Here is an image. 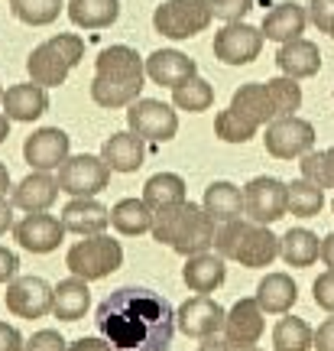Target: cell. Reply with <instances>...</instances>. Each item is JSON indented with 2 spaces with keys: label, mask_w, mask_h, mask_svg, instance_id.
Returning a JSON list of instances; mask_svg holds the SVG:
<instances>
[{
  "label": "cell",
  "mask_w": 334,
  "mask_h": 351,
  "mask_svg": "<svg viewBox=\"0 0 334 351\" xmlns=\"http://www.w3.org/2000/svg\"><path fill=\"white\" fill-rule=\"evenodd\" d=\"M94 326L114 351H166L175 339V309L143 287H120L94 309Z\"/></svg>",
  "instance_id": "6da1fadb"
},
{
  "label": "cell",
  "mask_w": 334,
  "mask_h": 351,
  "mask_svg": "<svg viewBox=\"0 0 334 351\" xmlns=\"http://www.w3.org/2000/svg\"><path fill=\"white\" fill-rule=\"evenodd\" d=\"M302 108V85L296 78H270V82H247L234 91L231 104L214 117V137L224 143H247L257 137L263 124L289 117Z\"/></svg>",
  "instance_id": "7a4b0ae2"
},
{
  "label": "cell",
  "mask_w": 334,
  "mask_h": 351,
  "mask_svg": "<svg viewBox=\"0 0 334 351\" xmlns=\"http://www.w3.org/2000/svg\"><path fill=\"white\" fill-rule=\"evenodd\" d=\"M146 78V62L130 46H107L101 49L94 62V82H91V101L98 108H130Z\"/></svg>",
  "instance_id": "3957f363"
},
{
  "label": "cell",
  "mask_w": 334,
  "mask_h": 351,
  "mask_svg": "<svg viewBox=\"0 0 334 351\" xmlns=\"http://www.w3.org/2000/svg\"><path fill=\"white\" fill-rule=\"evenodd\" d=\"M153 238L172 247L175 254L182 257H192V254H205L208 247H214V218H211L201 205L195 202H175V205H166V208H156L153 212Z\"/></svg>",
  "instance_id": "277c9868"
},
{
  "label": "cell",
  "mask_w": 334,
  "mask_h": 351,
  "mask_svg": "<svg viewBox=\"0 0 334 351\" xmlns=\"http://www.w3.org/2000/svg\"><path fill=\"white\" fill-rule=\"evenodd\" d=\"M214 247L224 261H234L240 267L260 270L270 267L279 257V238L270 231V225L257 221H224V228L214 234Z\"/></svg>",
  "instance_id": "5b68a950"
},
{
  "label": "cell",
  "mask_w": 334,
  "mask_h": 351,
  "mask_svg": "<svg viewBox=\"0 0 334 351\" xmlns=\"http://www.w3.org/2000/svg\"><path fill=\"white\" fill-rule=\"evenodd\" d=\"M81 59H85V39L75 36V33H59V36L39 43L36 49L29 52L26 72H29V82H36L42 88H55L65 85L68 72Z\"/></svg>",
  "instance_id": "8992f818"
},
{
  "label": "cell",
  "mask_w": 334,
  "mask_h": 351,
  "mask_svg": "<svg viewBox=\"0 0 334 351\" xmlns=\"http://www.w3.org/2000/svg\"><path fill=\"white\" fill-rule=\"evenodd\" d=\"M120 263H124V247H120V241L107 238V234H91L85 241H75L65 254V267L88 283L111 276L114 270H120Z\"/></svg>",
  "instance_id": "52a82bcc"
},
{
  "label": "cell",
  "mask_w": 334,
  "mask_h": 351,
  "mask_svg": "<svg viewBox=\"0 0 334 351\" xmlns=\"http://www.w3.org/2000/svg\"><path fill=\"white\" fill-rule=\"evenodd\" d=\"M214 20L211 0H166L153 13L156 33L166 39H192L205 33Z\"/></svg>",
  "instance_id": "ba28073f"
},
{
  "label": "cell",
  "mask_w": 334,
  "mask_h": 351,
  "mask_svg": "<svg viewBox=\"0 0 334 351\" xmlns=\"http://www.w3.org/2000/svg\"><path fill=\"white\" fill-rule=\"evenodd\" d=\"M107 186H111V166L101 156L78 153L59 166V189L68 192L72 199H94Z\"/></svg>",
  "instance_id": "9c48e42d"
},
{
  "label": "cell",
  "mask_w": 334,
  "mask_h": 351,
  "mask_svg": "<svg viewBox=\"0 0 334 351\" xmlns=\"http://www.w3.org/2000/svg\"><path fill=\"white\" fill-rule=\"evenodd\" d=\"M289 212V182L276 176H257L244 189V215L257 225H276Z\"/></svg>",
  "instance_id": "30bf717a"
},
{
  "label": "cell",
  "mask_w": 334,
  "mask_h": 351,
  "mask_svg": "<svg viewBox=\"0 0 334 351\" xmlns=\"http://www.w3.org/2000/svg\"><path fill=\"white\" fill-rule=\"evenodd\" d=\"M263 143H266V153L276 160H302L305 153L315 150V127L296 114H289V117L266 124Z\"/></svg>",
  "instance_id": "8fae6325"
},
{
  "label": "cell",
  "mask_w": 334,
  "mask_h": 351,
  "mask_svg": "<svg viewBox=\"0 0 334 351\" xmlns=\"http://www.w3.org/2000/svg\"><path fill=\"white\" fill-rule=\"evenodd\" d=\"M127 124L133 134L153 143H169L179 134V114L156 98H136L127 111Z\"/></svg>",
  "instance_id": "7c38bea8"
},
{
  "label": "cell",
  "mask_w": 334,
  "mask_h": 351,
  "mask_svg": "<svg viewBox=\"0 0 334 351\" xmlns=\"http://www.w3.org/2000/svg\"><path fill=\"white\" fill-rule=\"evenodd\" d=\"M263 29L244 23H224L218 33H214V59L224 65H250L263 49Z\"/></svg>",
  "instance_id": "4fadbf2b"
},
{
  "label": "cell",
  "mask_w": 334,
  "mask_h": 351,
  "mask_svg": "<svg viewBox=\"0 0 334 351\" xmlns=\"http://www.w3.org/2000/svg\"><path fill=\"white\" fill-rule=\"evenodd\" d=\"M55 287H49L42 276H13L7 283V309L20 319H42L52 313Z\"/></svg>",
  "instance_id": "5bb4252c"
},
{
  "label": "cell",
  "mask_w": 334,
  "mask_h": 351,
  "mask_svg": "<svg viewBox=\"0 0 334 351\" xmlns=\"http://www.w3.org/2000/svg\"><path fill=\"white\" fill-rule=\"evenodd\" d=\"M72 137L65 134V130H59V127H39L36 134H29L23 143V160L33 169H46V173H52V169H59V166L72 156Z\"/></svg>",
  "instance_id": "9a60e30c"
},
{
  "label": "cell",
  "mask_w": 334,
  "mask_h": 351,
  "mask_svg": "<svg viewBox=\"0 0 334 351\" xmlns=\"http://www.w3.org/2000/svg\"><path fill=\"white\" fill-rule=\"evenodd\" d=\"M263 309L257 296H247V300H237L231 306V313L224 319V341L231 345L234 351L253 348L263 335Z\"/></svg>",
  "instance_id": "2e32d148"
},
{
  "label": "cell",
  "mask_w": 334,
  "mask_h": 351,
  "mask_svg": "<svg viewBox=\"0 0 334 351\" xmlns=\"http://www.w3.org/2000/svg\"><path fill=\"white\" fill-rule=\"evenodd\" d=\"M224 319H227V313L211 296H201V293L175 309V326L182 328L188 339H211L214 332L224 328Z\"/></svg>",
  "instance_id": "e0dca14e"
},
{
  "label": "cell",
  "mask_w": 334,
  "mask_h": 351,
  "mask_svg": "<svg viewBox=\"0 0 334 351\" xmlns=\"http://www.w3.org/2000/svg\"><path fill=\"white\" fill-rule=\"evenodd\" d=\"M13 234L20 241V247H26V251L49 254L62 244L65 225H62V218H55L49 212H26L23 221L13 225Z\"/></svg>",
  "instance_id": "ac0fdd59"
},
{
  "label": "cell",
  "mask_w": 334,
  "mask_h": 351,
  "mask_svg": "<svg viewBox=\"0 0 334 351\" xmlns=\"http://www.w3.org/2000/svg\"><path fill=\"white\" fill-rule=\"evenodd\" d=\"M101 160L111 166V173H136L146 160V143L133 130H120L101 143Z\"/></svg>",
  "instance_id": "d6986e66"
},
{
  "label": "cell",
  "mask_w": 334,
  "mask_h": 351,
  "mask_svg": "<svg viewBox=\"0 0 334 351\" xmlns=\"http://www.w3.org/2000/svg\"><path fill=\"white\" fill-rule=\"evenodd\" d=\"M3 114L10 117V121H36L42 114L49 111V95H46V88L36 85V82H23V85H10L3 91Z\"/></svg>",
  "instance_id": "ffe728a7"
},
{
  "label": "cell",
  "mask_w": 334,
  "mask_h": 351,
  "mask_svg": "<svg viewBox=\"0 0 334 351\" xmlns=\"http://www.w3.org/2000/svg\"><path fill=\"white\" fill-rule=\"evenodd\" d=\"M59 192H62L59 179L46 173V169H36L13 189V205L23 208V212H49L55 199H59Z\"/></svg>",
  "instance_id": "44dd1931"
},
{
  "label": "cell",
  "mask_w": 334,
  "mask_h": 351,
  "mask_svg": "<svg viewBox=\"0 0 334 351\" xmlns=\"http://www.w3.org/2000/svg\"><path fill=\"white\" fill-rule=\"evenodd\" d=\"M62 225L78 238L104 234V228L111 225V208H104L98 199H72L62 208Z\"/></svg>",
  "instance_id": "7402d4cb"
},
{
  "label": "cell",
  "mask_w": 334,
  "mask_h": 351,
  "mask_svg": "<svg viewBox=\"0 0 334 351\" xmlns=\"http://www.w3.org/2000/svg\"><path fill=\"white\" fill-rule=\"evenodd\" d=\"M146 75L162 88H179L192 75H198V65L179 49H156L146 59Z\"/></svg>",
  "instance_id": "603a6c76"
},
{
  "label": "cell",
  "mask_w": 334,
  "mask_h": 351,
  "mask_svg": "<svg viewBox=\"0 0 334 351\" xmlns=\"http://www.w3.org/2000/svg\"><path fill=\"white\" fill-rule=\"evenodd\" d=\"M276 65H279V72L289 78H311L318 75V69H322V52H318V46L311 43V39H289V43H283L279 46V52H276Z\"/></svg>",
  "instance_id": "cb8c5ba5"
},
{
  "label": "cell",
  "mask_w": 334,
  "mask_h": 351,
  "mask_svg": "<svg viewBox=\"0 0 334 351\" xmlns=\"http://www.w3.org/2000/svg\"><path fill=\"white\" fill-rule=\"evenodd\" d=\"M305 23H309V13L305 7H298L296 0H285V3H276L266 16H263V36L272 39V43H289V39H298L305 33Z\"/></svg>",
  "instance_id": "d4e9b609"
},
{
  "label": "cell",
  "mask_w": 334,
  "mask_h": 351,
  "mask_svg": "<svg viewBox=\"0 0 334 351\" xmlns=\"http://www.w3.org/2000/svg\"><path fill=\"white\" fill-rule=\"evenodd\" d=\"M224 276H227V267H224V257L221 254H192L188 263L182 267V280H185V287L192 293H201V296H208L214 289L224 283Z\"/></svg>",
  "instance_id": "484cf974"
},
{
  "label": "cell",
  "mask_w": 334,
  "mask_h": 351,
  "mask_svg": "<svg viewBox=\"0 0 334 351\" xmlns=\"http://www.w3.org/2000/svg\"><path fill=\"white\" fill-rule=\"evenodd\" d=\"M88 306H91V289H88V280L81 276H68L55 287V296H52V315L62 319V322H78L85 319Z\"/></svg>",
  "instance_id": "4316f807"
},
{
  "label": "cell",
  "mask_w": 334,
  "mask_h": 351,
  "mask_svg": "<svg viewBox=\"0 0 334 351\" xmlns=\"http://www.w3.org/2000/svg\"><path fill=\"white\" fill-rule=\"evenodd\" d=\"M298 300V287L292 283L289 274H266L257 287V302L263 313L270 315H285Z\"/></svg>",
  "instance_id": "83f0119b"
},
{
  "label": "cell",
  "mask_w": 334,
  "mask_h": 351,
  "mask_svg": "<svg viewBox=\"0 0 334 351\" xmlns=\"http://www.w3.org/2000/svg\"><path fill=\"white\" fill-rule=\"evenodd\" d=\"M65 10H68V20L81 29H104L117 23L120 0H68Z\"/></svg>",
  "instance_id": "f1b7e54d"
},
{
  "label": "cell",
  "mask_w": 334,
  "mask_h": 351,
  "mask_svg": "<svg viewBox=\"0 0 334 351\" xmlns=\"http://www.w3.org/2000/svg\"><path fill=\"white\" fill-rule=\"evenodd\" d=\"M201 208L214 218V221H237L244 215V192L234 186V182H211L205 189V199H201Z\"/></svg>",
  "instance_id": "f546056e"
},
{
  "label": "cell",
  "mask_w": 334,
  "mask_h": 351,
  "mask_svg": "<svg viewBox=\"0 0 334 351\" xmlns=\"http://www.w3.org/2000/svg\"><path fill=\"white\" fill-rule=\"evenodd\" d=\"M279 257L289 267H311V263L322 257L318 234H311L309 228H289L283 238H279Z\"/></svg>",
  "instance_id": "4dcf8cb0"
},
{
  "label": "cell",
  "mask_w": 334,
  "mask_h": 351,
  "mask_svg": "<svg viewBox=\"0 0 334 351\" xmlns=\"http://www.w3.org/2000/svg\"><path fill=\"white\" fill-rule=\"evenodd\" d=\"M111 225H114V231H120L127 238L146 234L149 228H153V208L143 199H120L111 208Z\"/></svg>",
  "instance_id": "1f68e13d"
},
{
  "label": "cell",
  "mask_w": 334,
  "mask_h": 351,
  "mask_svg": "<svg viewBox=\"0 0 334 351\" xmlns=\"http://www.w3.org/2000/svg\"><path fill=\"white\" fill-rule=\"evenodd\" d=\"M143 202L149 208H166V205H175V202H185V179L179 173H156L146 179L143 186Z\"/></svg>",
  "instance_id": "d6a6232c"
},
{
  "label": "cell",
  "mask_w": 334,
  "mask_h": 351,
  "mask_svg": "<svg viewBox=\"0 0 334 351\" xmlns=\"http://www.w3.org/2000/svg\"><path fill=\"white\" fill-rule=\"evenodd\" d=\"M315 345V328L305 319L285 315L272 328V348L276 351H311Z\"/></svg>",
  "instance_id": "836d02e7"
},
{
  "label": "cell",
  "mask_w": 334,
  "mask_h": 351,
  "mask_svg": "<svg viewBox=\"0 0 334 351\" xmlns=\"http://www.w3.org/2000/svg\"><path fill=\"white\" fill-rule=\"evenodd\" d=\"M172 104L179 111H188V114H201L208 111L214 104V88L205 82V78L192 75L188 82H182L179 88H172Z\"/></svg>",
  "instance_id": "e575fe53"
},
{
  "label": "cell",
  "mask_w": 334,
  "mask_h": 351,
  "mask_svg": "<svg viewBox=\"0 0 334 351\" xmlns=\"http://www.w3.org/2000/svg\"><path fill=\"white\" fill-rule=\"evenodd\" d=\"M10 10L26 26H49L65 10V0H10Z\"/></svg>",
  "instance_id": "d590c367"
},
{
  "label": "cell",
  "mask_w": 334,
  "mask_h": 351,
  "mask_svg": "<svg viewBox=\"0 0 334 351\" xmlns=\"http://www.w3.org/2000/svg\"><path fill=\"white\" fill-rule=\"evenodd\" d=\"M324 208V189L309 182V179H296L289 182V212L298 218H315Z\"/></svg>",
  "instance_id": "8d00e7d4"
},
{
  "label": "cell",
  "mask_w": 334,
  "mask_h": 351,
  "mask_svg": "<svg viewBox=\"0 0 334 351\" xmlns=\"http://www.w3.org/2000/svg\"><path fill=\"white\" fill-rule=\"evenodd\" d=\"M298 169H302V179H309V182L322 189H334V147H328L322 153H305L298 160Z\"/></svg>",
  "instance_id": "74e56055"
},
{
  "label": "cell",
  "mask_w": 334,
  "mask_h": 351,
  "mask_svg": "<svg viewBox=\"0 0 334 351\" xmlns=\"http://www.w3.org/2000/svg\"><path fill=\"white\" fill-rule=\"evenodd\" d=\"M250 10H253V0H211L214 20H224V23H237V20H244Z\"/></svg>",
  "instance_id": "f35d334b"
},
{
  "label": "cell",
  "mask_w": 334,
  "mask_h": 351,
  "mask_svg": "<svg viewBox=\"0 0 334 351\" xmlns=\"http://www.w3.org/2000/svg\"><path fill=\"white\" fill-rule=\"evenodd\" d=\"M23 351H68V345H65V339L55 328H42V332H36L33 339L26 341Z\"/></svg>",
  "instance_id": "ab89813d"
},
{
  "label": "cell",
  "mask_w": 334,
  "mask_h": 351,
  "mask_svg": "<svg viewBox=\"0 0 334 351\" xmlns=\"http://www.w3.org/2000/svg\"><path fill=\"white\" fill-rule=\"evenodd\" d=\"M311 296H315V306H322L324 313H334V270H324V274L315 280Z\"/></svg>",
  "instance_id": "60d3db41"
},
{
  "label": "cell",
  "mask_w": 334,
  "mask_h": 351,
  "mask_svg": "<svg viewBox=\"0 0 334 351\" xmlns=\"http://www.w3.org/2000/svg\"><path fill=\"white\" fill-rule=\"evenodd\" d=\"M309 16H311V23L318 26V33H331V26H334V0H311Z\"/></svg>",
  "instance_id": "b9f144b4"
},
{
  "label": "cell",
  "mask_w": 334,
  "mask_h": 351,
  "mask_svg": "<svg viewBox=\"0 0 334 351\" xmlns=\"http://www.w3.org/2000/svg\"><path fill=\"white\" fill-rule=\"evenodd\" d=\"M315 351H334V313L331 319H324L322 326H318V332H315V345H311Z\"/></svg>",
  "instance_id": "7bdbcfd3"
},
{
  "label": "cell",
  "mask_w": 334,
  "mask_h": 351,
  "mask_svg": "<svg viewBox=\"0 0 334 351\" xmlns=\"http://www.w3.org/2000/svg\"><path fill=\"white\" fill-rule=\"evenodd\" d=\"M23 335L16 332L13 326H7V322H0V351H23Z\"/></svg>",
  "instance_id": "ee69618b"
},
{
  "label": "cell",
  "mask_w": 334,
  "mask_h": 351,
  "mask_svg": "<svg viewBox=\"0 0 334 351\" xmlns=\"http://www.w3.org/2000/svg\"><path fill=\"white\" fill-rule=\"evenodd\" d=\"M20 270V261H16V254L10 247H0V283H10L13 276Z\"/></svg>",
  "instance_id": "f6af8a7d"
},
{
  "label": "cell",
  "mask_w": 334,
  "mask_h": 351,
  "mask_svg": "<svg viewBox=\"0 0 334 351\" xmlns=\"http://www.w3.org/2000/svg\"><path fill=\"white\" fill-rule=\"evenodd\" d=\"M68 351H114V348H111V341L101 335V339H78V341H72Z\"/></svg>",
  "instance_id": "bcb514c9"
},
{
  "label": "cell",
  "mask_w": 334,
  "mask_h": 351,
  "mask_svg": "<svg viewBox=\"0 0 334 351\" xmlns=\"http://www.w3.org/2000/svg\"><path fill=\"white\" fill-rule=\"evenodd\" d=\"M13 202H7V195H0V234H7L13 228Z\"/></svg>",
  "instance_id": "7dc6e473"
},
{
  "label": "cell",
  "mask_w": 334,
  "mask_h": 351,
  "mask_svg": "<svg viewBox=\"0 0 334 351\" xmlns=\"http://www.w3.org/2000/svg\"><path fill=\"white\" fill-rule=\"evenodd\" d=\"M322 261H324V267H328V270H334V231L322 241Z\"/></svg>",
  "instance_id": "c3c4849f"
},
{
  "label": "cell",
  "mask_w": 334,
  "mask_h": 351,
  "mask_svg": "<svg viewBox=\"0 0 334 351\" xmlns=\"http://www.w3.org/2000/svg\"><path fill=\"white\" fill-rule=\"evenodd\" d=\"M198 351H234L227 341H218L214 335L211 339H201V345H198Z\"/></svg>",
  "instance_id": "681fc988"
},
{
  "label": "cell",
  "mask_w": 334,
  "mask_h": 351,
  "mask_svg": "<svg viewBox=\"0 0 334 351\" xmlns=\"http://www.w3.org/2000/svg\"><path fill=\"white\" fill-rule=\"evenodd\" d=\"M7 189H10V169L0 163V195H7Z\"/></svg>",
  "instance_id": "f907efd6"
},
{
  "label": "cell",
  "mask_w": 334,
  "mask_h": 351,
  "mask_svg": "<svg viewBox=\"0 0 334 351\" xmlns=\"http://www.w3.org/2000/svg\"><path fill=\"white\" fill-rule=\"evenodd\" d=\"M7 137H10V117H7V114L0 111V143H3Z\"/></svg>",
  "instance_id": "816d5d0a"
},
{
  "label": "cell",
  "mask_w": 334,
  "mask_h": 351,
  "mask_svg": "<svg viewBox=\"0 0 334 351\" xmlns=\"http://www.w3.org/2000/svg\"><path fill=\"white\" fill-rule=\"evenodd\" d=\"M328 36H331V39H334V26H331V33H328Z\"/></svg>",
  "instance_id": "f5cc1de1"
},
{
  "label": "cell",
  "mask_w": 334,
  "mask_h": 351,
  "mask_svg": "<svg viewBox=\"0 0 334 351\" xmlns=\"http://www.w3.org/2000/svg\"><path fill=\"white\" fill-rule=\"evenodd\" d=\"M0 101H3V88H0Z\"/></svg>",
  "instance_id": "db71d44e"
},
{
  "label": "cell",
  "mask_w": 334,
  "mask_h": 351,
  "mask_svg": "<svg viewBox=\"0 0 334 351\" xmlns=\"http://www.w3.org/2000/svg\"><path fill=\"white\" fill-rule=\"evenodd\" d=\"M331 208H334V202H331Z\"/></svg>",
  "instance_id": "11a10c76"
}]
</instances>
